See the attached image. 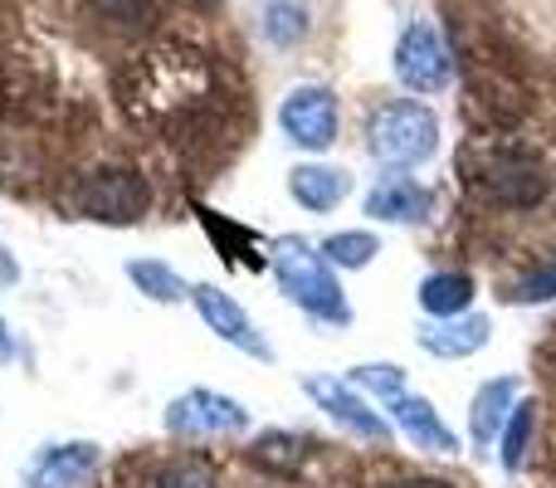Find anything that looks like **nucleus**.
Masks as SVG:
<instances>
[{"label": "nucleus", "mask_w": 556, "mask_h": 488, "mask_svg": "<svg viewBox=\"0 0 556 488\" xmlns=\"http://www.w3.org/2000/svg\"><path fill=\"white\" fill-rule=\"evenodd\" d=\"M269 264H274L278 288H283V298L293 308H303L307 317L332 323V327L352 323V303H346L342 284H337L332 264L323 259V249L317 245H307L303 235H283V240H274Z\"/></svg>", "instance_id": "obj_1"}, {"label": "nucleus", "mask_w": 556, "mask_h": 488, "mask_svg": "<svg viewBox=\"0 0 556 488\" xmlns=\"http://www.w3.org/2000/svg\"><path fill=\"white\" fill-rule=\"evenodd\" d=\"M205 93V64L181 49H156L127 74V108L142 117H162L186 108L191 98Z\"/></svg>", "instance_id": "obj_2"}, {"label": "nucleus", "mask_w": 556, "mask_h": 488, "mask_svg": "<svg viewBox=\"0 0 556 488\" xmlns=\"http://www.w3.org/2000/svg\"><path fill=\"white\" fill-rule=\"evenodd\" d=\"M366 147H371V157L381 166L410 172V166L430 162L440 152V117H434V108L415 103V98L386 103L366 127Z\"/></svg>", "instance_id": "obj_3"}, {"label": "nucleus", "mask_w": 556, "mask_h": 488, "mask_svg": "<svg viewBox=\"0 0 556 488\" xmlns=\"http://www.w3.org/2000/svg\"><path fill=\"white\" fill-rule=\"evenodd\" d=\"M391 64H395V78H401L410 93H440L454 78V59L430 20H410V25L401 29Z\"/></svg>", "instance_id": "obj_4"}, {"label": "nucleus", "mask_w": 556, "mask_h": 488, "mask_svg": "<svg viewBox=\"0 0 556 488\" xmlns=\"http://www.w3.org/2000/svg\"><path fill=\"white\" fill-rule=\"evenodd\" d=\"M78 211H84L88 221H103V225H132L152 211V186H147V176L127 172V166H108V172H98L84 182Z\"/></svg>", "instance_id": "obj_5"}, {"label": "nucleus", "mask_w": 556, "mask_h": 488, "mask_svg": "<svg viewBox=\"0 0 556 488\" xmlns=\"http://www.w3.org/2000/svg\"><path fill=\"white\" fill-rule=\"evenodd\" d=\"M278 127L303 152H327L337 142V93L323 84H298L278 103Z\"/></svg>", "instance_id": "obj_6"}, {"label": "nucleus", "mask_w": 556, "mask_h": 488, "mask_svg": "<svg viewBox=\"0 0 556 488\" xmlns=\"http://www.w3.org/2000/svg\"><path fill=\"white\" fill-rule=\"evenodd\" d=\"M166 430L186 435V440H215V435H244L250 430V411L235 396L220 391H186L166 405Z\"/></svg>", "instance_id": "obj_7"}, {"label": "nucleus", "mask_w": 556, "mask_h": 488, "mask_svg": "<svg viewBox=\"0 0 556 488\" xmlns=\"http://www.w3.org/2000/svg\"><path fill=\"white\" fill-rule=\"evenodd\" d=\"M303 391L317 401V411H327L337 425H342V430H352L356 440L391 445L395 425L386 421L381 411H371V401H366L352 381H342V376H303Z\"/></svg>", "instance_id": "obj_8"}, {"label": "nucleus", "mask_w": 556, "mask_h": 488, "mask_svg": "<svg viewBox=\"0 0 556 488\" xmlns=\"http://www.w3.org/2000/svg\"><path fill=\"white\" fill-rule=\"evenodd\" d=\"M191 303H195V313H201V323L211 327L220 342L240 347V352L254 356V362H274L269 337L260 333V323H254V317L244 313V308L235 303L225 288H215V284H191Z\"/></svg>", "instance_id": "obj_9"}, {"label": "nucleus", "mask_w": 556, "mask_h": 488, "mask_svg": "<svg viewBox=\"0 0 556 488\" xmlns=\"http://www.w3.org/2000/svg\"><path fill=\"white\" fill-rule=\"evenodd\" d=\"M483 191H489L498 205L528 211V205H538L542 196L552 191V182H547V172H542L538 157H528V152H493L489 166H483Z\"/></svg>", "instance_id": "obj_10"}, {"label": "nucleus", "mask_w": 556, "mask_h": 488, "mask_svg": "<svg viewBox=\"0 0 556 488\" xmlns=\"http://www.w3.org/2000/svg\"><path fill=\"white\" fill-rule=\"evenodd\" d=\"M98 464H103V450L88 440L49 445V450H39L35 464H29L25 488H84L98 474Z\"/></svg>", "instance_id": "obj_11"}, {"label": "nucleus", "mask_w": 556, "mask_h": 488, "mask_svg": "<svg viewBox=\"0 0 556 488\" xmlns=\"http://www.w3.org/2000/svg\"><path fill=\"white\" fill-rule=\"evenodd\" d=\"M386 411H391L386 421H391L410 445H420V450H430V454H459V435H454L450 425L440 421L434 401L401 391L395 401H386Z\"/></svg>", "instance_id": "obj_12"}, {"label": "nucleus", "mask_w": 556, "mask_h": 488, "mask_svg": "<svg viewBox=\"0 0 556 488\" xmlns=\"http://www.w3.org/2000/svg\"><path fill=\"white\" fill-rule=\"evenodd\" d=\"M366 215L381 225H425L434 215V191L410 176H386L366 191Z\"/></svg>", "instance_id": "obj_13"}, {"label": "nucleus", "mask_w": 556, "mask_h": 488, "mask_svg": "<svg viewBox=\"0 0 556 488\" xmlns=\"http://www.w3.org/2000/svg\"><path fill=\"white\" fill-rule=\"evenodd\" d=\"M493 337V323L483 313H459V317H430V323L415 333V342L430 356H444V362H459V356L483 352Z\"/></svg>", "instance_id": "obj_14"}, {"label": "nucleus", "mask_w": 556, "mask_h": 488, "mask_svg": "<svg viewBox=\"0 0 556 488\" xmlns=\"http://www.w3.org/2000/svg\"><path fill=\"white\" fill-rule=\"evenodd\" d=\"M518 376H493V381H483L479 391H473V405H469V440L473 450H493L503 435V425H508L513 405H518Z\"/></svg>", "instance_id": "obj_15"}, {"label": "nucleus", "mask_w": 556, "mask_h": 488, "mask_svg": "<svg viewBox=\"0 0 556 488\" xmlns=\"http://www.w3.org/2000/svg\"><path fill=\"white\" fill-rule=\"evenodd\" d=\"M288 196H293L303 211L313 215H327L352 196V172L342 166H327V162H303L288 172Z\"/></svg>", "instance_id": "obj_16"}, {"label": "nucleus", "mask_w": 556, "mask_h": 488, "mask_svg": "<svg viewBox=\"0 0 556 488\" xmlns=\"http://www.w3.org/2000/svg\"><path fill=\"white\" fill-rule=\"evenodd\" d=\"M415 298H420V308H425L430 317H459V313H473L479 284H473V274H459V268H440V274L420 278Z\"/></svg>", "instance_id": "obj_17"}, {"label": "nucleus", "mask_w": 556, "mask_h": 488, "mask_svg": "<svg viewBox=\"0 0 556 488\" xmlns=\"http://www.w3.org/2000/svg\"><path fill=\"white\" fill-rule=\"evenodd\" d=\"M127 278H132V288L142 298H152V303H186V298H191V284H186L172 264H162V259H127Z\"/></svg>", "instance_id": "obj_18"}, {"label": "nucleus", "mask_w": 556, "mask_h": 488, "mask_svg": "<svg viewBox=\"0 0 556 488\" xmlns=\"http://www.w3.org/2000/svg\"><path fill=\"white\" fill-rule=\"evenodd\" d=\"M307 450H313L307 435L264 430L260 440L250 445V464H260V470H269V474H298L303 470V460H307Z\"/></svg>", "instance_id": "obj_19"}, {"label": "nucleus", "mask_w": 556, "mask_h": 488, "mask_svg": "<svg viewBox=\"0 0 556 488\" xmlns=\"http://www.w3.org/2000/svg\"><path fill=\"white\" fill-rule=\"evenodd\" d=\"M532 435H538V405L518 401L508 415V425H503V435H498V460L508 474L522 470V460H528V450H532Z\"/></svg>", "instance_id": "obj_20"}, {"label": "nucleus", "mask_w": 556, "mask_h": 488, "mask_svg": "<svg viewBox=\"0 0 556 488\" xmlns=\"http://www.w3.org/2000/svg\"><path fill=\"white\" fill-rule=\"evenodd\" d=\"M307 35V0H269L264 5V39L274 49H293Z\"/></svg>", "instance_id": "obj_21"}, {"label": "nucleus", "mask_w": 556, "mask_h": 488, "mask_svg": "<svg viewBox=\"0 0 556 488\" xmlns=\"http://www.w3.org/2000/svg\"><path fill=\"white\" fill-rule=\"evenodd\" d=\"M317 249H323V259L332 268H366L376 254H381V240H376L371 230H337Z\"/></svg>", "instance_id": "obj_22"}, {"label": "nucleus", "mask_w": 556, "mask_h": 488, "mask_svg": "<svg viewBox=\"0 0 556 488\" xmlns=\"http://www.w3.org/2000/svg\"><path fill=\"white\" fill-rule=\"evenodd\" d=\"M346 381L356 386V391H366V396H376V401H395V396L405 391V372L395 362H366V366H352L346 372Z\"/></svg>", "instance_id": "obj_23"}, {"label": "nucleus", "mask_w": 556, "mask_h": 488, "mask_svg": "<svg viewBox=\"0 0 556 488\" xmlns=\"http://www.w3.org/2000/svg\"><path fill=\"white\" fill-rule=\"evenodd\" d=\"M147 488H220V479H215V470L205 460H172V464H162V470L147 479Z\"/></svg>", "instance_id": "obj_24"}, {"label": "nucleus", "mask_w": 556, "mask_h": 488, "mask_svg": "<svg viewBox=\"0 0 556 488\" xmlns=\"http://www.w3.org/2000/svg\"><path fill=\"white\" fill-rule=\"evenodd\" d=\"M508 298L513 303H552L556 298V259L552 264H542V268H532L528 278H518Z\"/></svg>", "instance_id": "obj_25"}, {"label": "nucleus", "mask_w": 556, "mask_h": 488, "mask_svg": "<svg viewBox=\"0 0 556 488\" xmlns=\"http://www.w3.org/2000/svg\"><path fill=\"white\" fill-rule=\"evenodd\" d=\"M93 10L108 25H142L152 15V0H93Z\"/></svg>", "instance_id": "obj_26"}, {"label": "nucleus", "mask_w": 556, "mask_h": 488, "mask_svg": "<svg viewBox=\"0 0 556 488\" xmlns=\"http://www.w3.org/2000/svg\"><path fill=\"white\" fill-rule=\"evenodd\" d=\"M10 356H15V337H10L5 317H0V362H10Z\"/></svg>", "instance_id": "obj_27"}, {"label": "nucleus", "mask_w": 556, "mask_h": 488, "mask_svg": "<svg viewBox=\"0 0 556 488\" xmlns=\"http://www.w3.org/2000/svg\"><path fill=\"white\" fill-rule=\"evenodd\" d=\"M395 488H454V484H444V479H405V484H395Z\"/></svg>", "instance_id": "obj_28"}]
</instances>
